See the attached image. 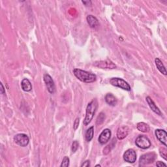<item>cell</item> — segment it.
I'll list each match as a JSON object with an SVG mask.
<instances>
[{
	"instance_id": "6da1fadb",
	"label": "cell",
	"mask_w": 167,
	"mask_h": 167,
	"mask_svg": "<svg viewBox=\"0 0 167 167\" xmlns=\"http://www.w3.org/2000/svg\"><path fill=\"white\" fill-rule=\"evenodd\" d=\"M73 73L77 79L85 83H92L97 79L95 75L80 69H75Z\"/></svg>"
},
{
	"instance_id": "7a4b0ae2",
	"label": "cell",
	"mask_w": 167,
	"mask_h": 167,
	"mask_svg": "<svg viewBox=\"0 0 167 167\" xmlns=\"http://www.w3.org/2000/svg\"><path fill=\"white\" fill-rule=\"evenodd\" d=\"M97 101L96 99L92 100L90 103H88L86 108V117L84 120V125H88L93 120V116L95 114V112L97 109Z\"/></svg>"
},
{
	"instance_id": "3957f363",
	"label": "cell",
	"mask_w": 167,
	"mask_h": 167,
	"mask_svg": "<svg viewBox=\"0 0 167 167\" xmlns=\"http://www.w3.org/2000/svg\"><path fill=\"white\" fill-rule=\"evenodd\" d=\"M157 157V155L156 153H148L142 155L139 160L140 166H145L153 163Z\"/></svg>"
},
{
	"instance_id": "277c9868",
	"label": "cell",
	"mask_w": 167,
	"mask_h": 167,
	"mask_svg": "<svg viewBox=\"0 0 167 167\" xmlns=\"http://www.w3.org/2000/svg\"><path fill=\"white\" fill-rule=\"evenodd\" d=\"M110 83L112 86L120 88L125 91H131V88L129 84L122 79L120 78H112L110 80Z\"/></svg>"
},
{
	"instance_id": "5b68a950",
	"label": "cell",
	"mask_w": 167,
	"mask_h": 167,
	"mask_svg": "<svg viewBox=\"0 0 167 167\" xmlns=\"http://www.w3.org/2000/svg\"><path fill=\"white\" fill-rule=\"evenodd\" d=\"M136 145L141 149H148L151 146V142L148 137L145 135H140L137 137L136 141Z\"/></svg>"
},
{
	"instance_id": "8992f818",
	"label": "cell",
	"mask_w": 167,
	"mask_h": 167,
	"mask_svg": "<svg viewBox=\"0 0 167 167\" xmlns=\"http://www.w3.org/2000/svg\"><path fill=\"white\" fill-rule=\"evenodd\" d=\"M14 140L16 144L21 147H26L29 144V137L26 134H18L15 136Z\"/></svg>"
},
{
	"instance_id": "52a82bcc",
	"label": "cell",
	"mask_w": 167,
	"mask_h": 167,
	"mask_svg": "<svg viewBox=\"0 0 167 167\" xmlns=\"http://www.w3.org/2000/svg\"><path fill=\"white\" fill-rule=\"evenodd\" d=\"M95 67H99L101 69H113L116 68V65L111 62L110 60H103L95 62L93 64Z\"/></svg>"
},
{
	"instance_id": "ba28073f",
	"label": "cell",
	"mask_w": 167,
	"mask_h": 167,
	"mask_svg": "<svg viewBox=\"0 0 167 167\" xmlns=\"http://www.w3.org/2000/svg\"><path fill=\"white\" fill-rule=\"evenodd\" d=\"M44 81L45 82V84L46 86L48 91L50 93H54L56 92V86L54 82L52 77L49 75H44Z\"/></svg>"
},
{
	"instance_id": "9c48e42d",
	"label": "cell",
	"mask_w": 167,
	"mask_h": 167,
	"mask_svg": "<svg viewBox=\"0 0 167 167\" xmlns=\"http://www.w3.org/2000/svg\"><path fill=\"white\" fill-rule=\"evenodd\" d=\"M123 159L129 163H134L136 160V153L133 149H129L123 154Z\"/></svg>"
},
{
	"instance_id": "30bf717a",
	"label": "cell",
	"mask_w": 167,
	"mask_h": 167,
	"mask_svg": "<svg viewBox=\"0 0 167 167\" xmlns=\"http://www.w3.org/2000/svg\"><path fill=\"white\" fill-rule=\"evenodd\" d=\"M112 135L111 131L109 129H104L99 136V142L101 144H105L109 141Z\"/></svg>"
},
{
	"instance_id": "8fae6325",
	"label": "cell",
	"mask_w": 167,
	"mask_h": 167,
	"mask_svg": "<svg viewBox=\"0 0 167 167\" xmlns=\"http://www.w3.org/2000/svg\"><path fill=\"white\" fill-rule=\"evenodd\" d=\"M156 135L157 139L164 144L165 146H167V133L165 130L163 129H157L156 131Z\"/></svg>"
},
{
	"instance_id": "7c38bea8",
	"label": "cell",
	"mask_w": 167,
	"mask_h": 167,
	"mask_svg": "<svg viewBox=\"0 0 167 167\" xmlns=\"http://www.w3.org/2000/svg\"><path fill=\"white\" fill-rule=\"evenodd\" d=\"M129 129L127 126H123L118 128L117 131V138L119 140H123L129 134Z\"/></svg>"
},
{
	"instance_id": "4fadbf2b",
	"label": "cell",
	"mask_w": 167,
	"mask_h": 167,
	"mask_svg": "<svg viewBox=\"0 0 167 167\" xmlns=\"http://www.w3.org/2000/svg\"><path fill=\"white\" fill-rule=\"evenodd\" d=\"M146 101L149 105V106L150 107V109H152V110L153 112H154L156 114L159 115V116H162V113L161 112V110H159V109L156 106V105L155 104V103L153 102V101L152 99V98L150 97H146Z\"/></svg>"
},
{
	"instance_id": "5bb4252c",
	"label": "cell",
	"mask_w": 167,
	"mask_h": 167,
	"mask_svg": "<svg viewBox=\"0 0 167 167\" xmlns=\"http://www.w3.org/2000/svg\"><path fill=\"white\" fill-rule=\"evenodd\" d=\"M89 27L92 28H97L99 26V23L97 18H95L93 15H88L86 18Z\"/></svg>"
},
{
	"instance_id": "9a60e30c",
	"label": "cell",
	"mask_w": 167,
	"mask_h": 167,
	"mask_svg": "<svg viewBox=\"0 0 167 167\" xmlns=\"http://www.w3.org/2000/svg\"><path fill=\"white\" fill-rule=\"evenodd\" d=\"M105 101L110 106H114L117 105L118 100L114 95L112 93H107L105 96Z\"/></svg>"
},
{
	"instance_id": "2e32d148",
	"label": "cell",
	"mask_w": 167,
	"mask_h": 167,
	"mask_svg": "<svg viewBox=\"0 0 167 167\" xmlns=\"http://www.w3.org/2000/svg\"><path fill=\"white\" fill-rule=\"evenodd\" d=\"M21 86H22V88L24 92H30L32 89V84H31L30 81H29L27 79H24L22 80V83H21Z\"/></svg>"
},
{
	"instance_id": "e0dca14e",
	"label": "cell",
	"mask_w": 167,
	"mask_h": 167,
	"mask_svg": "<svg viewBox=\"0 0 167 167\" xmlns=\"http://www.w3.org/2000/svg\"><path fill=\"white\" fill-rule=\"evenodd\" d=\"M155 63H156L157 68L160 71V73H161L164 75H167L166 70L165 67L164 66L163 63H162L161 60L159 58H156V59H155Z\"/></svg>"
},
{
	"instance_id": "ac0fdd59",
	"label": "cell",
	"mask_w": 167,
	"mask_h": 167,
	"mask_svg": "<svg viewBox=\"0 0 167 167\" xmlns=\"http://www.w3.org/2000/svg\"><path fill=\"white\" fill-rule=\"evenodd\" d=\"M137 129L139 131H141L143 133H146L148 132L149 130H150V127H149L148 125L144 123V122H140L137 124Z\"/></svg>"
},
{
	"instance_id": "d6986e66",
	"label": "cell",
	"mask_w": 167,
	"mask_h": 167,
	"mask_svg": "<svg viewBox=\"0 0 167 167\" xmlns=\"http://www.w3.org/2000/svg\"><path fill=\"white\" fill-rule=\"evenodd\" d=\"M94 135V127H89L86 132V135H85V138L87 142H90Z\"/></svg>"
},
{
	"instance_id": "ffe728a7",
	"label": "cell",
	"mask_w": 167,
	"mask_h": 167,
	"mask_svg": "<svg viewBox=\"0 0 167 167\" xmlns=\"http://www.w3.org/2000/svg\"><path fill=\"white\" fill-rule=\"evenodd\" d=\"M105 120V114H104V113L101 112L97 119V122H96L97 125L102 124L104 122Z\"/></svg>"
},
{
	"instance_id": "44dd1931",
	"label": "cell",
	"mask_w": 167,
	"mask_h": 167,
	"mask_svg": "<svg viewBox=\"0 0 167 167\" xmlns=\"http://www.w3.org/2000/svg\"><path fill=\"white\" fill-rule=\"evenodd\" d=\"M159 153L165 160H167V150L165 148H161L159 149Z\"/></svg>"
},
{
	"instance_id": "7402d4cb",
	"label": "cell",
	"mask_w": 167,
	"mask_h": 167,
	"mask_svg": "<svg viewBox=\"0 0 167 167\" xmlns=\"http://www.w3.org/2000/svg\"><path fill=\"white\" fill-rule=\"evenodd\" d=\"M69 162H70V160H69V158L67 156L64 157V158L63 159V161L62 162V164H61V166L62 167H67L69 166Z\"/></svg>"
},
{
	"instance_id": "603a6c76",
	"label": "cell",
	"mask_w": 167,
	"mask_h": 167,
	"mask_svg": "<svg viewBox=\"0 0 167 167\" xmlns=\"http://www.w3.org/2000/svg\"><path fill=\"white\" fill-rule=\"evenodd\" d=\"M79 146V142H77L76 140H75V141H74V142H73L72 148H71V150H72L73 153H75V152H76V150H78Z\"/></svg>"
},
{
	"instance_id": "cb8c5ba5",
	"label": "cell",
	"mask_w": 167,
	"mask_h": 167,
	"mask_svg": "<svg viewBox=\"0 0 167 167\" xmlns=\"http://www.w3.org/2000/svg\"><path fill=\"white\" fill-rule=\"evenodd\" d=\"M112 141H113V142L111 143L110 144L108 145V146H107L104 149V154H107V153H109L111 151V148H110L112 146V145L113 144H114V142H116V140L114 139ZM113 147H114V146H113Z\"/></svg>"
},
{
	"instance_id": "d4e9b609",
	"label": "cell",
	"mask_w": 167,
	"mask_h": 167,
	"mask_svg": "<svg viewBox=\"0 0 167 167\" xmlns=\"http://www.w3.org/2000/svg\"><path fill=\"white\" fill-rule=\"evenodd\" d=\"M79 123H80V119L77 118L75 122H74V125H73V127H74V129L75 130H76L77 129H78L79 126Z\"/></svg>"
},
{
	"instance_id": "484cf974",
	"label": "cell",
	"mask_w": 167,
	"mask_h": 167,
	"mask_svg": "<svg viewBox=\"0 0 167 167\" xmlns=\"http://www.w3.org/2000/svg\"><path fill=\"white\" fill-rule=\"evenodd\" d=\"M156 166H159V167H161V166H166V165L165 163L161 162V161H157L156 163Z\"/></svg>"
},
{
	"instance_id": "4316f807",
	"label": "cell",
	"mask_w": 167,
	"mask_h": 167,
	"mask_svg": "<svg viewBox=\"0 0 167 167\" xmlns=\"http://www.w3.org/2000/svg\"><path fill=\"white\" fill-rule=\"evenodd\" d=\"M90 166V163H89V161H88H88H86L81 165L82 167H83V166L88 167V166Z\"/></svg>"
},
{
	"instance_id": "83f0119b",
	"label": "cell",
	"mask_w": 167,
	"mask_h": 167,
	"mask_svg": "<svg viewBox=\"0 0 167 167\" xmlns=\"http://www.w3.org/2000/svg\"><path fill=\"white\" fill-rule=\"evenodd\" d=\"M0 85H1V88H2V89H1V93H2V94H4L5 93V91L4 87L3 86V84L1 83V84H0Z\"/></svg>"
},
{
	"instance_id": "f1b7e54d",
	"label": "cell",
	"mask_w": 167,
	"mask_h": 167,
	"mask_svg": "<svg viewBox=\"0 0 167 167\" xmlns=\"http://www.w3.org/2000/svg\"><path fill=\"white\" fill-rule=\"evenodd\" d=\"M96 166V167H97V166H99V167H100V166H101V165H96V166Z\"/></svg>"
}]
</instances>
